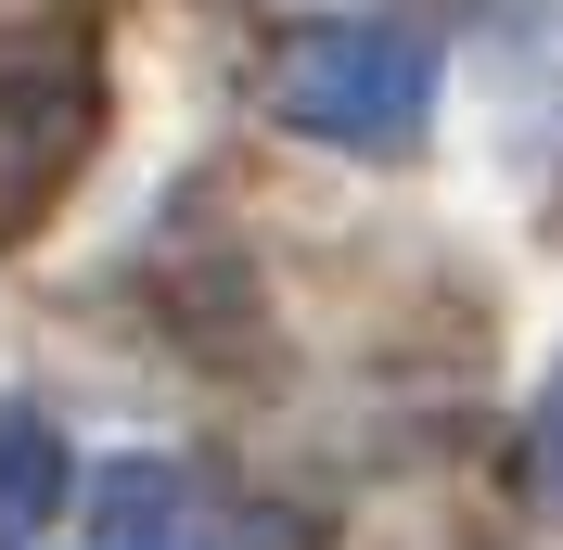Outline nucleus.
I'll use <instances>...</instances> for the list:
<instances>
[{"label":"nucleus","mask_w":563,"mask_h":550,"mask_svg":"<svg viewBox=\"0 0 563 550\" xmlns=\"http://www.w3.org/2000/svg\"><path fill=\"white\" fill-rule=\"evenodd\" d=\"M435 77H449L435 13H358V26H320L282 52L269 103H282V129L333 141V154H410L435 129Z\"/></svg>","instance_id":"obj_1"},{"label":"nucleus","mask_w":563,"mask_h":550,"mask_svg":"<svg viewBox=\"0 0 563 550\" xmlns=\"http://www.w3.org/2000/svg\"><path fill=\"white\" fill-rule=\"evenodd\" d=\"M90 129H103V65L65 26H0V256L65 206Z\"/></svg>","instance_id":"obj_2"},{"label":"nucleus","mask_w":563,"mask_h":550,"mask_svg":"<svg viewBox=\"0 0 563 550\" xmlns=\"http://www.w3.org/2000/svg\"><path fill=\"white\" fill-rule=\"evenodd\" d=\"M218 499L192 461H115L103 474V550H206L218 538Z\"/></svg>","instance_id":"obj_3"},{"label":"nucleus","mask_w":563,"mask_h":550,"mask_svg":"<svg viewBox=\"0 0 563 550\" xmlns=\"http://www.w3.org/2000/svg\"><path fill=\"white\" fill-rule=\"evenodd\" d=\"M52 513H65V436L38 410H0V550L52 538Z\"/></svg>","instance_id":"obj_4"},{"label":"nucleus","mask_w":563,"mask_h":550,"mask_svg":"<svg viewBox=\"0 0 563 550\" xmlns=\"http://www.w3.org/2000/svg\"><path fill=\"white\" fill-rule=\"evenodd\" d=\"M206 550H320V525L308 513H218Z\"/></svg>","instance_id":"obj_5"},{"label":"nucleus","mask_w":563,"mask_h":550,"mask_svg":"<svg viewBox=\"0 0 563 550\" xmlns=\"http://www.w3.org/2000/svg\"><path fill=\"white\" fill-rule=\"evenodd\" d=\"M526 474H538V499L563 513V372H551V397H538V436H526Z\"/></svg>","instance_id":"obj_6"}]
</instances>
